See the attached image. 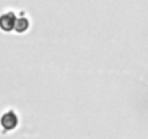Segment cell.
<instances>
[{
  "mask_svg": "<svg viewBox=\"0 0 148 139\" xmlns=\"http://www.w3.org/2000/svg\"><path fill=\"white\" fill-rule=\"evenodd\" d=\"M19 123V119H18V114L15 112H6L2 117H0V125L5 130H13Z\"/></svg>",
  "mask_w": 148,
  "mask_h": 139,
  "instance_id": "1",
  "label": "cell"
},
{
  "mask_svg": "<svg viewBox=\"0 0 148 139\" xmlns=\"http://www.w3.org/2000/svg\"><path fill=\"white\" fill-rule=\"evenodd\" d=\"M29 28V20L26 18H18L16 19V23H15V31L18 33H23L26 32Z\"/></svg>",
  "mask_w": 148,
  "mask_h": 139,
  "instance_id": "3",
  "label": "cell"
},
{
  "mask_svg": "<svg viewBox=\"0 0 148 139\" xmlns=\"http://www.w3.org/2000/svg\"><path fill=\"white\" fill-rule=\"evenodd\" d=\"M16 15L13 12H8L5 15L0 16V29L5 32H10L15 29V23H16Z\"/></svg>",
  "mask_w": 148,
  "mask_h": 139,
  "instance_id": "2",
  "label": "cell"
}]
</instances>
